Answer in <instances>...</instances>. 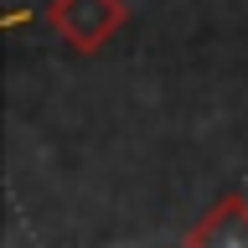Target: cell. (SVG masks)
<instances>
[{"instance_id":"obj_1","label":"cell","mask_w":248,"mask_h":248,"mask_svg":"<svg viewBox=\"0 0 248 248\" xmlns=\"http://www.w3.org/2000/svg\"><path fill=\"white\" fill-rule=\"evenodd\" d=\"M129 21L124 0H46V26L73 52H98L114 42V31Z\"/></svg>"},{"instance_id":"obj_2","label":"cell","mask_w":248,"mask_h":248,"mask_svg":"<svg viewBox=\"0 0 248 248\" xmlns=\"http://www.w3.org/2000/svg\"><path fill=\"white\" fill-rule=\"evenodd\" d=\"M186 243L191 248H248V197H222L186 232Z\"/></svg>"}]
</instances>
